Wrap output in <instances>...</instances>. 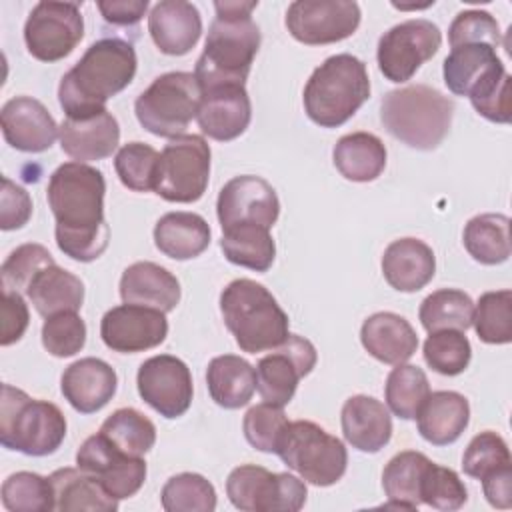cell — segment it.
<instances>
[{
	"label": "cell",
	"instance_id": "1",
	"mask_svg": "<svg viewBox=\"0 0 512 512\" xmlns=\"http://www.w3.org/2000/svg\"><path fill=\"white\" fill-rule=\"evenodd\" d=\"M104 192V174L76 160L58 166L48 180L46 200L56 220V244L76 262H92L108 248Z\"/></svg>",
	"mask_w": 512,
	"mask_h": 512
},
{
	"label": "cell",
	"instance_id": "2",
	"mask_svg": "<svg viewBox=\"0 0 512 512\" xmlns=\"http://www.w3.org/2000/svg\"><path fill=\"white\" fill-rule=\"evenodd\" d=\"M256 0L214 2L216 18L210 24L194 76L204 90L216 86H244L260 48V28L252 20Z\"/></svg>",
	"mask_w": 512,
	"mask_h": 512
},
{
	"label": "cell",
	"instance_id": "3",
	"mask_svg": "<svg viewBox=\"0 0 512 512\" xmlns=\"http://www.w3.org/2000/svg\"><path fill=\"white\" fill-rule=\"evenodd\" d=\"M136 50L122 38H102L88 46L82 58L62 76L58 102L68 118L106 110V102L134 78Z\"/></svg>",
	"mask_w": 512,
	"mask_h": 512
},
{
	"label": "cell",
	"instance_id": "4",
	"mask_svg": "<svg viewBox=\"0 0 512 512\" xmlns=\"http://www.w3.org/2000/svg\"><path fill=\"white\" fill-rule=\"evenodd\" d=\"M220 312L240 350L258 354L280 346L288 338V314L270 290L256 280H232L220 292Z\"/></svg>",
	"mask_w": 512,
	"mask_h": 512
},
{
	"label": "cell",
	"instance_id": "5",
	"mask_svg": "<svg viewBox=\"0 0 512 512\" xmlns=\"http://www.w3.org/2000/svg\"><path fill=\"white\" fill-rule=\"evenodd\" d=\"M452 116L454 102L426 84L390 90L380 102L386 132L416 150L438 148L452 126Z\"/></svg>",
	"mask_w": 512,
	"mask_h": 512
},
{
	"label": "cell",
	"instance_id": "6",
	"mask_svg": "<svg viewBox=\"0 0 512 512\" xmlns=\"http://www.w3.org/2000/svg\"><path fill=\"white\" fill-rule=\"evenodd\" d=\"M370 96L366 64L352 54L326 58L304 86V110L322 128H338L348 122Z\"/></svg>",
	"mask_w": 512,
	"mask_h": 512
},
{
	"label": "cell",
	"instance_id": "7",
	"mask_svg": "<svg viewBox=\"0 0 512 512\" xmlns=\"http://www.w3.org/2000/svg\"><path fill=\"white\" fill-rule=\"evenodd\" d=\"M64 438L66 418L56 404L2 384L0 442L4 448L26 456H48L60 448Z\"/></svg>",
	"mask_w": 512,
	"mask_h": 512
},
{
	"label": "cell",
	"instance_id": "8",
	"mask_svg": "<svg viewBox=\"0 0 512 512\" xmlns=\"http://www.w3.org/2000/svg\"><path fill=\"white\" fill-rule=\"evenodd\" d=\"M276 454L304 482L314 486L336 484L348 466V452L342 440L310 420L288 422Z\"/></svg>",
	"mask_w": 512,
	"mask_h": 512
},
{
	"label": "cell",
	"instance_id": "9",
	"mask_svg": "<svg viewBox=\"0 0 512 512\" xmlns=\"http://www.w3.org/2000/svg\"><path fill=\"white\" fill-rule=\"evenodd\" d=\"M202 88L192 72H166L136 98L134 112L144 130L162 138L182 136L196 118Z\"/></svg>",
	"mask_w": 512,
	"mask_h": 512
},
{
	"label": "cell",
	"instance_id": "10",
	"mask_svg": "<svg viewBox=\"0 0 512 512\" xmlns=\"http://www.w3.org/2000/svg\"><path fill=\"white\" fill-rule=\"evenodd\" d=\"M210 178V146L198 134L170 138L160 152L154 192L168 202H196Z\"/></svg>",
	"mask_w": 512,
	"mask_h": 512
},
{
	"label": "cell",
	"instance_id": "11",
	"mask_svg": "<svg viewBox=\"0 0 512 512\" xmlns=\"http://www.w3.org/2000/svg\"><path fill=\"white\" fill-rule=\"evenodd\" d=\"M226 494L232 506L242 512H298L308 490L304 480L294 474L242 464L228 474Z\"/></svg>",
	"mask_w": 512,
	"mask_h": 512
},
{
	"label": "cell",
	"instance_id": "12",
	"mask_svg": "<svg viewBox=\"0 0 512 512\" xmlns=\"http://www.w3.org/2000/svg\"><path fill=\"white\" fill-rule=\"evenodd\" d=\"M442 44L440 28L426 18L404 20L386 30L378 40V68L390 82L410 80Z\"/></svg>",
	"mask_w": 512,
	"mask_h": 512
},
{
	"label": "cell",
	"instance_id": "13",
	"mask_svg": "<svg viewBox=\"0 0 512 512\" xmlns=\"http://www.w3.org/2000/svg\"><path fill=\"white\" fill-rule=\"evenodd\" d=\"M84 36V18L74 2H38L24 24L28 52L40 62L66 58Z\"/></svg>",
	"mask_w": 512,
	"mask_h": 512
},
{
	"label": "cell",
	"instance_id": "14",
	"mask_svg": "<svg viewBox=\"0 0 512 512\" xmlns=\"http://www.w3.org/2000/svg\"><path fill=\"white\" fill-rule=\"evenodd\" d=\"M318 354L310 340L288 334V338L262 356L256 364V390L264 402L286 406L298 388V382L312 372Z\"/></svg>",
	"mask_w": 512,
	"mask_h": 512
},
{
	"label": "cell",
	"instance_id": "15",
	"mask_svg": "<svg viewBox=\"0 0 512 512\" xmlns=\"http://www.w3.org/2000/svg\"><path fill=\"white\" fill-rule=\"evenodd\" d=\"M360 6L350 0H296L286 10V28L302 44H332L352 36Z\"/></svg>",
	"mask_w": 512,
	"mask_h": 512
},
{
	"label": "cell",
	"instance_id": "16",
	"mask_svg": "<svg viewBox=\"0 0 512 512\" xmlns=\"http://www.w3.org/2000/svg\"><path fill=\"white\" fill-rule=\"evenodd\" d=\"M76 464L80 470L92 474L116 500L134 496L146 480L144 458L120 452L100 432L82 442L76 452Z\"/></svg>",
	"mask_w": 512,
	"mask_h": 512
},
{
	"label": "cell",
	"instance_id": "17",
	"mask_svg": "<svg viewBox=\"0 0 512 512\" xmlns=\"http://www.w3.org/2000/svg\"><path fill=\"white\" fill-rule=\"evenodd\" d=\"M136 386L140 398L164 418H178L192 404L190 368L172 354L144 360L136 374Z\"/></svg>",
	"mask_w": 512,
	"mask_h": 512
},
{
	"label": "cell",
	"instance_id": "18",
	"mask_svg": "<svg viewBox=\"0 0 512 512\" xmlns=\"http://www.w3.org/2000/svg\"><path fill=\"white\" fill-rule=\"evenodd\" d=\"M216 214L222 230L244 222L272 228L280 214V200L270 182L254 174H242L222 186Z\"/></svg>",
	"mask_w": 512,
	"mask_h": 512
},
{
	"label": "cell",
	"instance_id": "19",
	"mask_svg": "<svg viewBox=\"0 0 512 512\" xmlns=\"http://www.w3.org/2000/svg\"><path fill=\"white\" fill-rule=\"evenodd\" d=\"M100 336L110 350L136 354L156 348L166 340L168 320L160 310L124 302L102 316Z\"/></svg>",
	"mask_w": 512,
	"mask_h": 512
},
{
	"label": "cell",
	"instance_id": "20",
	"mask_svg": "<svg viewBox=\"0 0 512 512\" xmlns=\"http://www.w3.org/2000/svg\"><path fill=\"white\" fill-rule=\"evenodd\" d=\"M0 124L4 140L20 152H44L48 150L58 128L46 106L32 96L10 98L0 112Z\"/></svg>",
	"mask_w": 512,
	"mask_h": 512
},
{
	"label": "cell",
	"instance_id": "21",
	"mask_svg": "<svg viewBox=\"0 0 512 512\" xmlns=\"http://www.w3.org/2000/svg\"><path fill=\"white\" fill-rule=\"evenodd\" d=\"M250 118L252 104L244 86H216L202 92L196 120L208 138L218 142L234 140L246 132Z\"/></svg>",
	"mask_w": 512,
	"mask_h": 512
},
{
	"label": "cell",
	"instance_id": "22",
	"mask_svg": "<svg viewBox=\"0 0 512 512\" xmlns=\"http://www.w3.org/2000/svg\"><path fill=\"white\" fill-rule=\"evenodd\" d=\"M58 138L62 152L76 162L104 160L118 148L120 126L108 110L78 118L66 116L58 128Z\"/></svg>",
	"mask_w": 512,
	"mask_h": 512
},
{
	"label": "cell",
	"instance_id": "23",
	"mask_svg": "<svg viewBox=\"0 0 512 512\" xmlns=\"http://www.w3.org/2000/svg\"><path fill=\"white\" fill-rule=\"evenodd\" d=\"M148 32L162 54H188L202 34V16L192 2L160 0L148 14Z\"/></svg>",
	"mask_w": 512,
	"mask_h": 512
},
{
	"label": "cell",
	"instance_id": "24",
	"mask_svg": "<svg viewBox=\"0 0 512 512\" xmlns=\"http://www.w3.org/2000/svg\"><path fill=\"white\" fill-rule=\"evenodd\" d=\"M60 388L76 412L92 414L112 400L118 388V376L108 362L88 356L72 362L64 370Z\"/></svg>",
	"mask_w": 512,
	"mask_h": 512
},
{
	"label": "cell",
	"instance_id": "25",
	"mask_svg": "<svg viewBox=\"0 0 512 512\" xmlns=\"http://www.w3.org/2000/svg\"><path fill=\"white\" fill-rule=\"evenodd\" d=\"M340 422L346 442L366 454L382 450L392 438V416L388 406L366 394L350 396L344 402Z\"/></svg>",
	"mask_w": 512,
	"mask_h": 512
},
{
	"label": "cell",
	"instance_id": "26",
	"mask_svg": "<svg viewBox=\"0 0 512 512\" xmlns=\"http://www.w3.org/2000/svg\"><path fill=\"white\" fill-rule=\"evenodd\" d=\"M120 298L160 312H172L180 302L178 278L156 262H134L120 278Z\"/></svg>",
	"mask_w": 512,
	"mask_h": 512
},
{
	"label": "cell",
	"instance_id": "27",
	"mask_svg": "<svg viewBox=\"0 0 512 512\" xmlns=\"http://www.w3.org/2000/svg\"><path fill=\"white\" fill-rule=\"evenodd\" d=\"M436 272L432 248L418 238H398L390 242L382 256V274L398 292L422 290Z\"/></svg>",
	"mask_w": 512,
	"mask_h": 512
},
{
	"label": "cell",
	"instance_id": "28",
	"mask_svg": "<svg viewBox=\"0 0 512 512\" xmlns=\"http://www.w3.org/2000/svg\"><path fill=\"white\" fill-rule=\"evenodd\" d=\"M364 350L384 364H402L418 348V336L412 324L394 312H376L360 328Z\"/></svg>",
	"mask_w": 512,
	"mask_h": 512
},
{
	"label": "cell",
	"instance_id": "29",
	"mask_svg": "<svg viewBox=\"0 0 512 512\" xmlns=\"http://www.w3.org/2000/svg\"><path fill=\"white\" fill-rule=\"evenodd\" d=\"M470 422V404L466 396L454 390L428 394L416 414L420 436L434 446L456 442Z\"/></svg>",
	"mask_w": 512,
	"mask_h": 512
},
{
	"label": "cell",
	"instance_id": "30",
	"mask_svg": "<svg viewBox=\"0 0 512 512\" xmlns=\"http://www.w3.org/2000/svg\"><path fill=\"white\" fill-rule=\"evenodd\" d=\"M154 244L172 260H190L208 248L210 226L200 214L168 212L154 226Z\"/></svg>",
	"mask_w": 512,
	"mask_h": 512
},
{
	"label": "cell",
	"instance_id": "31",
	"mask_svg": "<svg viewBox=\"0 0 512 512\" xmlns=\"http://www.w3.org/2000/svg\"><path fill=\"white\" fill-rule=\"evenodd\" d=\"M206 386L218 406L226 410L242 408L256 390V368L236 354L216 356L206 368Z\"/></svg>",
	"mask_w": 512,
	"mask_h": 512
},
{
	"label": "cell",
	"instance_id": "32",
	"mask_svg": "<svg viewBox=\"0 0 512 512\" xmlns=\"http://www.w3.org/2000/svg\"><path fill=\"white\" fill-rule=\"evenodd\" d=\"M26 296L44 318L58 312H78L84 302V284L78 276L54 262L32 278Z\"/></svg>",
	"mask_w": 512,
	"mask_h": 512
},
{
	"label": "cell",
	"instance_id": "33",
	"mask_svg": "<svg viewBox=\"0 0 512 512\" xmlns=\"http://www.w3.org/2000/svg\"><path fill=\"white\" fill-rule=\"evenodd\" d=\"M54 488V510H90V512H114L118 500L110 496L104 486L88 472L80 468H60L50 474Z\"/></svg>",
	"mask_w": 512,
	"mask_h": 512
},
{
	"label": "cell",
	"instance_id": "34",
	"mask_svg": "<svg viewBox=\"0 0 512 512\" xmlns=\"http://www.w3.org/2000/svg\"><path fill=\"white\" fill-rule=\"evenodd\" d=\"M332 160L346 180L372 182L386 168V146L376 134L352 132L336 142Z\"/></svg>",
	"mask_w": 512,
	"mask_h": 512
},
{
	"label": "cell",
	"instance_id": "35",
	"mask_svg": "<svg viewBox=\"0 0 512 512\" xmlns=\"http://www.w3.org/2000/svg\"><path fill=\"white\" fill-rule=\"evenodd\" d=\"M220 248L228 262L256 272H266L276 258V244L270 236V228L254 222L224 228Z\"/></svg>",
	"mask_w": 512,
	"mask_h": 512
},
{
	"label": "cell",
	"instance_id": "36",
	"mask_svg": "<svg viewBox=\"0 0 512 512\" xmlns=\"http://www.w3.org/2000/svg\"><path fill=\"white\" fill-rule=\"evenodd\" d=\"M430 458L416 450H404L390 458L382 472V488L388 496L386 508L416 510L422 504L420 486Z\"/></svg>",
	"mask_w": 512,
	"mask_h": 512
},
{
	"label": "cell",
	"instance_id": "37",
	"mask_svg": "<svg viewBox=\"0 0 512 512\" xmlns=\"http://www.w3.org/2000/svg\"><path fill=\"white\" fill-rule=\"evenodd\" d=\"M462 242L476 262L502 264L510 256V218L494 212L478 214L464 226Z\"/></svg>",
	"mask_w": 512,
	"mask_h": 512
},
{
	"label": "cell",
	"instance_id": "38",
	"mask_svg": "<svg viewBox=\"0 0 512 512\" xmlns=\"http://www.w3.org/2000/svg\"><path fill=\"white\" fill-rule=\"evenodd\" d=\"M418 318L428 334L438 330L466 332L472 326L474 302L464 290L440 288L422 300Z\"/></svg>",
	"mask_w": 512,
	"mask_h": 512
},
{
	"label": "cell",
	"instance_id": "39",
	"mask_svg": "<svg viewBox=\"0 0 512 512\" xmlns=\"http://www.w3.org/2000/svg\"><path fill=\"white\" fill-rule=\"evenodd\" d=\"M98 432L128 456H144L156 442V426L136 408L114 410Z\"/></svg>",
	"mask_w": 512,
	"mask_h": 512
},
{
	"label": "cell",
	"instance_id": "40",
	"mask_svg": "<svg viewBox=\"0 0 512 512\" xmlns=\"http://www.w3.org/2000/svg\"><path fill=\"white\" fill-rule=\"evenodd\" d=\"M428 394H430V382L422 368L402 362L390 370L384 386V396H386V406L394 416L402 420L416 418Z\"/></svg>",
	"mask_w": 512,
	"mask_h": 512
},
{
	"label": "cell",
	"instance_id": "41",
	"mask_svg": "<svg viewBox=\"0 0 512 512\" xmlns=\"http://www.w3.org/2000/svg\"><path fill=\"white\" fill-rule=\"evenodd\" d=\"M160 502L166 512H212L216 490L202 474L180 472L166 480Z\"/></svg>",
	"mask_w": 512,
	"mask_h": 512
},
{
	"label": "cell",
	"instance_id": "42",
	"mask_svg": "<svg viewBox=\"0 0 512 512\" xmlns=\"http://www.w3.org/2000/svg\"><path fill=\"white\" fill-rule=\"evenodd\" d=\"M2 504L10 512H50L54 510V488L50 476L36 472L10 474L2 484Z\"/></svg>",
	"mask_w": 512,
	"mask_h": 512
},
{
	"label": "cell",
	"instance_id": "43",
	"mask_svg": "<svg viewBox=\"0 0 512 512\" xmlns=\"http://www.w3.org/2000/svg\"><path fill=\"white\" fill-rule=\"evenodd\" d=\"M472 326L486 344L512 342V292H484L476 302Z\"/></svg>",
	"mask_w": 512,
	"mask_h": 512
},
{
	"label": "cell",
	"instance_id": "44",
	"mask_svg": "<svg viewBox=\"0 0 512 512\" xmlns=\"http://www.w3.org/2000/svg\"><path fill=\"white\" fill-rule=\"evenodd\" d=\"M472 358V346L460 330L432 332L424 342L426 364L442 376L462 374Z\"/></svg>",
	"mask_w": 512,
	"mask_h": 512
},
{
	"label": "cell",
	"instance_id": "45",
	"mask_svg": "<svg viewBox=\"0 0 512 512\" xmlns=\"http://www.w3.org/2000/svg\"><path fill=\"white\" fill-rule=\"evenodd\" d=\"M160 154L144 142L124 144L114 158V170L120 182L134 192H150L156 184Z\"/></svg>",
	"mask_w": 512,
	"mask_h": 512
},
{
	"label": "cell",
	"instance_id": "46",
	"mask_svg": "<svg viewBox=\"0 0 512 512\" xmlns=\"http://www.w3.org/2000/svg\"><path fill=\"white\" fill-rule=\"evenodd\" d=\"M504 466H512V458H510V450L506 440L492 432V430H484L480 434H476L470 444L464 450L462 456V470L466 476L482 480L484 476L504 468Z\"/></svg>",
	"mask_w": 512,
	"mask_h": 512
},
{
	"label": "cell",
	"instance_id": "47",
	"mask_svg": "<svg viewBox=\"0 0 512 512\" xmlns=\"http://www.w3.org/2000/svg\"><path fill=\"white\" fill-rule=\"evenodd\" d=\"M420 498H422V504H428L436 510L450 512L466 504L468 492L458 472L446 466H438L430 460L422 478Z\"/></svg>",
	"mask_w": 512,
	"mask_h": 512
},
{
	"label": "cell",
	"instance_id": "48",
	"mask_svg": "<svg viewBox=\"0 0 512 512\" xmlns=\"http://www.w3.org/2000/svg\"><path fill=\"white\" fill-rule=\"evenodd\" d=\"M48 264H54L52 254L42 244H22L8 254L0 270V284L2 288L24 292L28 290L32 278Z\"/></svg>",
	"mask_w": 512,
	"mask_h": 512
},
{
	"label": "cell",
	"instance_id": "49",
	"mask_svg": "<svg viewBox=\"0 0 512 512\" xmlns=\"http://www.w3.org/2000/svg\"><path fill=\"white\" fill-rule=\"evenodd\" d=\"M288 424V418L282 410V406L262 402L252 406L242 420V430L248 440V444L260 452L276 454L278 440Z\"/></svg>",
	"mask_w": 512,
	"mask_h": 512
},
{
	"label": "cell",
	"instance_id": "50",
	"mask_svg": "<svg viewBox=\"0 0 512 512\" xmlns=\"http://www.w3.org/2000/svg\"><path fill=\"white\" fill-rule=\"evenodd\" d=\"M86 344V324L78 312H58L42 326V346L56 358H68Z\"/></svg>",
	"mask_w": 512,
	"mask_h": 512
},
{
	"label": "cell",
	"instance_id": "51",
	"mask_svg": "<svg viewBox=\"0 0 512 512\" xmlns=\"http://www.w3.org/2000/svg\"><path fill=\"white\" fill-rule=\"evenodd\" d=\"M450 48L462 44H488L494 50L500 46V26L490 12L462 10L448 28Z\"/></svg>",
	"mask_w": 512,
	"mask_h": 512
},
{
	"label": "cell",
	"instance_id": "52",
	"mask_svg": "<svg viewBox=\"0 0 512 512\" xmlns=\"http://www.w3.org/2000/svg\"><path fill=\"white\" fill-rule=\"evenodd\" d=\"M32 216V198L30 194L12 182L8 176H2V194H0V228L18 230Z\"/></svg>",
	"mask_w": 512,
	"mask_h": 512
},
{
	"label": "cell",
	"instance_id": "53",
	"mask_svg": "<svg viewBox=\"0 0 512 512\" xmlns=\"http://www.w3.org/2000/svg\"><path fill=\"white\" fill-rule=\"evenodd\" d=\"M30 322V314H28V306L22 298L20 292L2 288V336H0V344L2 346H10L14 342H18Z\"/></svg>",
	"mask_w": 512,
	"mask_h": 512
},
{
	"label": "cell",
	"instance_id": "54",
	"mask_svg": "<svg viewBox=\"0 0 512 512\" xmlns=\"http://www.w3.org/2000/svg\"><path fill=\"white\" fill-rule=\"evenodd\" d=\"M98 10L114 26H132L146 14L148 0H100Z\"/></svg>",
	"mask_w": 512,
	"mask_h": 512
},
{
	"label": "cell",
	"instance_id": "55",
	"mask_svg": "<svg viewBox=\"0 0 512 512\" xmlns=\"http://www.w3.org/2000/svg\"><path fill=\"white\" fill-rule=\"evenodd\" d=\"M482 490L490 506L510 508L512 506V466H504L484 476Z\"/></svg>",
	"mask_w": 512,
	"mask_h": 512
}]
</instances>
